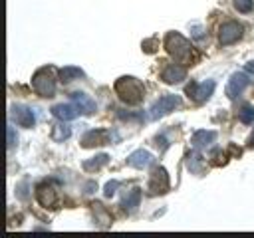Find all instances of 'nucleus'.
<instances>
[{"instance_id": "obj_10", "label": "nucleus", "mask_w": 254, "mask_h": 238, "mask_svg": "<svg viewBox=\"0 0 254 238\" xmlns=\"http://www.w3.org/2000/svg\"><path fill=\"white\" fill-rule=\"evenodd\" d=\"M109 139H111V133H109L107 129H91V131H87V133L81 137V145H83L85 149H89V147H99V145H107Z\"/></svg>"}, {"instance_id": "obj_21", "label": "nucleus", "mask_w": 254, "mask_h": 238, "mask_svg": "<svg viewBox=\"0 0 254 238\" xmlns=\"http://www.w3.org/2000/svg\"><path fill=\"white\" fill-rule=\"evenodd\" d=\"M69 135H71V129H69L67 125H64V123H62V125H56L54 131H52V139H54V141H64V139H67Z\"/></svg>"}, {"instance_id": "obj_9", "label": "nucleus", "mask_w": 254, "mask_h": 238, "mask_svg": "<svg viewBox=\"0 0 254 238\" xmlns=\"http://www.w3.org/2000/svg\"><path fill=\"white\" fill-rule=\"evenodd\" d=\"M248 83H250V77L244 71H234L230 75L228 83H226V95H228V99H236L246 89Z\"/></svg>"}, {"instance_id": "obj_11", "label": "nucleus", "mask_w": 254, "mask_h": 238, "mask_svg": "<svg viewBox=\"0 0 254 238\" xmlns=\"http://www.w3.org/2000/svg\"><path fill=\"white\" fill-rule=\"evenodd\" d=\"M185 77H187V69L183 65H179V63H169L161 71V79L165 83H171V85L173 83H181Z\"/></svg>"}, {"instance_id": "obj_14", "label": "nucleus", "mask_w": 254, "mask_h": 238, "mask_svg": "<svg viewBox=\"0 0 254 238\" xmlns=\"http://www.w3.org/2000/svg\"><path fill=\"white\" fill-rule=\"evenodd\" d=\"M71 103L79 109V113H85V115L95 113V101L83 91H73L71 93Z\"/></svg>"}, {"instance_id": "obj_1", "label": "nucleus", "mask_w": 254, "mask_h": 238, "mask_svg": "<svg viewBox=\"0 0 254 238\" xmlns=\"http://www.w3.org/2000/svg\"><path fill=\"white\" fill-rule=\"evenodd\" d=\"M115 93L119 95V99L127 105H137L141 103L143 95H145V87L137 77L131 75H123L115 81Z\"/></svg>"}, {"instance_id": "obj_4", "label": "nucleus", "mask_w": 254, "mask_h": 238, "mask_svg": "<svg viewBox=\"0 0 254 238\" xmlns=\"http://www.w3.org/2000/svg\"><path fill=\"white\" fill-rule=\"evenodd\" d=\"M181 105V97L179 95H173V93H167L163 97H159L151 107H149V119L151 121H157L159 117H165L167 113H171L173 109H177Z\"/></svg>"}, {"instance_id": "obj_15", "label": "nucleus", "mask_w": 254, "mask_h": 238, "mask_svg": "<svg viewBox=\"0 0 254 238\" xmlns=\"http://www.w3.org/2000/svg\"><path fill=\"white\" fill-rule=\"evenodd\" d=\"M52 113H54V117H58L60 121H71V119L77 117L79 109H77L73 103H58V105L52 107Z\"/></svg>"}, {"instance_id": "obj_8", "label": "nucleus", "mask_w": 254, "mask_h": 238, "mask_svg": "<svg viewBox=\"0 0 254 238\" xmlns=\"http://www.w3.org/2000/svg\"><path fill=\"white\" fill-rule=\"evenodd\" d=\"M10 117H12V121H16V125L26 127V129L34 127V123H36L34 111L30 107H26V105H20V103L10 107Z\"/></svg>"}, {"instance_id": "obj_23", "label": "nucleus", "mask_w": 254, "mask_h": 238, "mask_svg": "<svg viewBox=\"0 0 254 238\" xmlns=\"http://www.w3.org/2000/svg\"><path fill=\"white\" fill-rule=\"evenodd\" d=\"M252 6H254V0H234V8L238 10V12H250L252 10Z\"/></svg>"}, {"instance_id": "obj_16", "label": "nucleus", "mask_w": 254, "mask_h": 238, "mask_svg": "<svg viewBox=\"0 0 254 238\" xmlns=\"http://www.w3.org/2000/svg\"><path fill=\"white\" fill-rule=\"evenodd\" d=\"M216 139V131H206V129H198L194 131V135L190 137V145L194 149H204L208 145H212Z\"/></svg>"}, {"instance_id": "obj_20", "label": "nucleus", "mask_w": 254, "mask_h": 238, "mask_svg": "<svg viewBox=\"0 0 254 238\" xmlns=\"http://www.w3.org/2000/svg\"><path fill=\"white\" fill-rule=\"evenodd\" d=\"M58 73H60V79L62 81H73V79H77V77L83 75V69L81 67H75V65H65Z\"/></svg>"}, {"instance_id": "obj_19", "label": "nucleus", "mask_w": 254, "mask_h": 238, "mask_svg": "<svg viewBox=\"0 0 254 238\" xmlns=\"http://www.w3.org/2000/svg\"><path fill=\"white\" fill-rule=\"evenodd\" d=\"M107 161H109V155H105V153H101V155H95V157H91V159H87V161H83V169L85 171H99L101 167H105L107 165Z\"/></svg>"}, {"instance_id": "obj_7", "label": "nucleus", "mask_w": 254, "mask_h": 238, "mask_svg": "<svg viewBox=\"0 0 254 238\" xmlns=\"http://www.w3.org/2000/svg\"><path fill=\"white\" fill-rule=\"evenodd\" d=\"M171 182H169V175L163 167H157L153 173H151V178H149V194H165L169 190Z\"/></svg>"}, {"instance_id": "obj_3", "label": "nucleus", "mask_w": 254, "mask_h": 238, "mask_svg": "<svg viewBox=\"0 0 254 238\" xmlns=\"http://www.w3.org/2000/svg\"><path fill=\"white\" fill-rule=\"evenodd\" d=\"M32 87L42 97H54V93H56V79H54L52 71L50 69L36 71L34 77H32Z\"/></svg>"}, {"instance_id": "obj_2", "label": "nucleus", "mask_w": 254, "mask_h": 238, "mask_svg": "<svg viewBox=\"0 0 254 238\" xmlns=\"http://www.w3.org/2000/svg\"><path fill=\"white\" fill-rule=\"evenodd\" d=\"M165 50L169 52L171 58H175L179 63H189L192 58V50H190V42L177 34V32H169L165 38Z\"/></svg>"}, {"instance_id": "obj_26", "label": "nucleus", "mask_w": 254, "mask_h": 238, "mask_svg": "<svg viewBox=\"0 0 254 238\" xmlns=\"http://www.w3.org/2000/svg\"><path fill=\"white\" fill-rule=\"evenodd\" d=\"M194 38L196 40H202V28L200 26H194Z\"/></svg>"}, {"instance_id": "obj_6", "label": "nucleus", "mask_w": 254, "mask_h": 238, "mask_svg": "<svg viewBox=\"0 0 254 238\" xmlns=\"http://www.w3.org/2000/svg\"><path fill=\"white\" fill-rule=\"evenodd\" d=\"M240 38H242V26L234 20H228L218 28V42L222 46H230V44L238 42Z\"/></svg>"}, {"instance_id": "obj_27", "label": "nucleus", "mask_w": 254, "mask_h": 238, "mask_svg": "<svg viewBox=\"0 0 254 238\" xmlns=\"http://www.w3.org/2000/svg\"><path fill=\"white\" fill-rule=\"evenodd\" d=\"M246 71H248V73H254V60L246 63Z\"/></svg>"}, {"instance_id": "obj_28", "label": "nucleus", "mask_w": 254, "mask_h": 238, "mask_svg": "<svg viewBox=\"0 0 254 238\" xmlns=\"http://www.w3.org/2000/svg\"><path fill=\"white\" fill-rule=\"evenodd\" d=\"M248 147L254 149V131H252V135H250V139H248Z\"/></svg>"}, {"instance_id": "obj_13", "label": "nucleus", "mask_w": 254, "mask_h": 238, "mask_svg": "<svg viewBox=\"0 0 254 238\" xmlns=\"http://www.w3.org/2000/svg\"><path fill=\"white\" fill-rule=\"evenodd\" d=\"M36 198H38V202H40L42 206L52 208V206L56 204V200H58V194H56V190H54L52 184L42 182V184H38V188H36Z\"/></svg>"}, {"instance_id": "obj_12", "label": "nucleus", "mask_w": 254, "mask_h": 238, "mask_svg": "<svg viewBox=\"0 0 254 238\" xmlns=\"http://www.w3.org/2000/svg\"><path fill=\"white\" fill-rule=\"evenodd\" d=\"M153 163H155V157L145 149H137L127 157V165H131L133 169H147Z\"/></svg>"}, {"instance_id": "obj_24", "label": "nucleus", "mask_w": 254, "mask_h": 238, "mask_svg": "<svg viewBox=\"0 0 254 238\" xmlns=\"http://www.w3.org/2000/svg\"><path fill=\"white\" fill-rule=\"evenodd\" d=\"M117 186H119V180H109V182L105 184L103 194H105V196H113V194H115V190H117Z\"/></svg>"}, {"instance_id": "obj_5", "label": "nucleus", "mask_w": 254, "mask_h": 238, "mask_svg": "<svg viewBox=\"0 0 254 238\" xmlns=\"http://www.w3.org/2000/svg\"><path fill=\"white\" fill-rule=\"evenodd\" d=\"M214 87H216V83H214L212 79H206V81H202V83L190 81L185 91H187V95H189L194 103H204V101L210 99V95L214 93Z\"/></svg>"}, {"instance_id": "obj_22", "label": "nucleus", "mask_w": 254, "mask_h": 238, "mask_svg": "<svg viewBox=\"0 0 254 238\" xmlns=\"http://www.w3.org/2000/svg\"><path fill=\"white\" fill-rule=\"evenodd\" d=\"M238 119H240L242 123H246V125L254 123V107H250V105H244V107L238 111Z\"/></svg>"}, {"instance_id": "obj_17", "label": "nucleus", "mask_w": 254, "mask_h": 238, "mask_svg": "<svg viewBox=\"0 0 254 238\" xmlns=\"http://www.w3.org/2000/svg\"><path fill=\"white\" fill-rule=\"evenodd\" d=\"M139 202H141V188H131V190H127L125 192V196H123V200H121V206L127 210V212H133L137 206H139Z\"/></svg>"}, {"instance_id": "obj_18", "label": "nucleus", "mask_w": 254, "mask_h": 238, "mask_svg": "<svg viewBox=\"0 0 254 238\" xmlns=\"http://www.w3.org/2000/svg\"><path fill=\"white\" fill-rule=\"evenodd\" d=\"M187 167H189V171L194 173V175H202V173H204V159H202V155L198 153V149L189 155Z\"/></svg>"}, {"instance_id": "obj_25", "label": "nucleus", "mask_w": 254, "mask_h": 238, "mask_svg": "<svg viewBox=\"0 0 254 238\" xmlns=\"http://www.w3.org/2000/svg\"><path fill=\"white\" fill-rule=\"evenodd\" d=\"M16 143H18V137H16V133H14V127H12V125H8V149L12 151Z\"/></svg>"}]
</instances>
